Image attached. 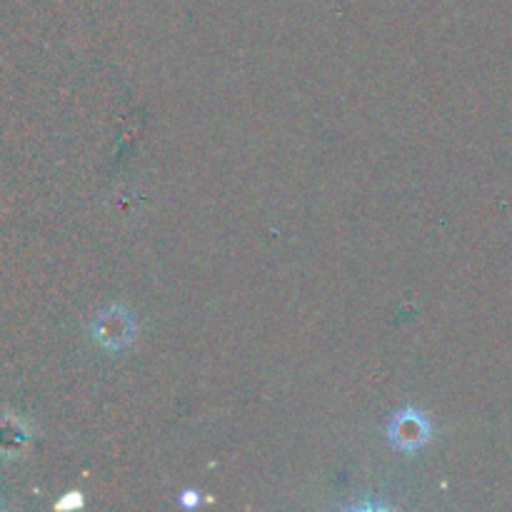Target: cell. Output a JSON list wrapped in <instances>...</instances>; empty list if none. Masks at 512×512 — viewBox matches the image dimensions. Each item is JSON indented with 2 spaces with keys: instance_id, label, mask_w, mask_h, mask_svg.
<instances>
[{
  "instance_id": "6da1fadb",
  "label": "cell",
  "mask_w": 512,
  "mask_h": 512,
  "mask_svg": "<svg viewBox=\"0 0 512 512\" xmlns=\"http://www.w3.org/2000/svg\"><path fill=\"white\" fill-rule=\"evenodd\" d=\"M428 438V425L418 413H403L395 418L393 425V440L400 448H418L423 440Z\"/></svg>"
}]
</instances>
